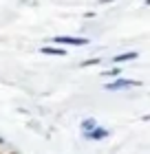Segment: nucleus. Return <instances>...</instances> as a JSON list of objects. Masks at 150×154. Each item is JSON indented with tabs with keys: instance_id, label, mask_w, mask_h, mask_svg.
I'll return each instance as SVG.
<instances>
[{
	"instance_id": "0eeeda50",
	"label": "nucleus",
	"mask_w": 150,
	"mask_h": 154,
	"mask_svg": "<svg viewBox=\"0 0 150 154\" xmlns=\"http://www.w3.org/2000/svg\"><path fill=\"white\" fill-rule=\"evenodd\" d=\"M121 75V68L119 66H113V68H106V71L102 73V77H119Z\"/></svg>"
},
{
	"instance_id": "7ed1b4c3",
	"label": "nucleus",
	"mask_w": 150,
	"mask_h": 154,
	"mask_svg": "<svg viewBox=\"0 0 150 154\" xmlns=\"http://www.w3.org/2000/svg\"><path fill=\"white\" fill-rule=\"evenodd\" d=\"M82 137L86 139V141H104V139L110 137V130L104 128V125H97V128L91 130V132H82Z\"/></svg>"
},
{
	"instance_id": "6e6552de",
	"label": "nucleus",
	"mask_w": 150,
	"mask_h": 154,
	"mask_svg": "<svg viewBox=\"0 0 150 154\" xmlns=\"http://www.w3.org/2000/svg\"><path fill=\"white\" fill-rule=\"evenodd\" d=\"M95 64H99V57H93V60H84L80 66H82V68H88V66H95Z\"/></svg>"
},
{
	"instance_id": "1a4fd4ad",
	"label": "nucleus",
	"mask_w": 150,
	"mask_h": 154,
	"mask_svg": "<svg viewBox=\"0 0 150 154\" xmlns=\"http://www.w3.org/2000/svg\"><path fill=\"white\" fill-rule=\"evenodd\" d=\"M99 2H102V5H106V2H115V0H99Z\"/></svg>"
},
{
	"instance_id": "9d476101",
	"label": "nucleus",
	"mask_w": 150,
	"mask_h": 154,
	"mask_svg": "<svg viewBox=\"0 0 150 154\" xmlns=\"http://www.w3.org/2000/svg\"><path fill=\"white\" fill-rule=\"evenodd\" d=\"M146 5H150V0H146Z\"/></svg>"
},
{
	"instance_id": "20e7f679",
	"label": "nucleus",
	"mask_w": 150,
	"mask_h": 154,
	"mask_svg": "<svg viewBox=\"0 0 150 154\" xmlns=\"http://www.w3.org/2000/svg\"><path fill=\"white\" fill-rule=\"evenodd\" d=\"M139 57V53L137 51H126V53H119V55H115L110 62L113 64H121V62H132V60H137Z\"/></svg>"
},
{
	"instance_id": "f257e3e1",
	"label": "nucleus",
	"mask_w": 150,
	"mask_h": 154,
	"mask_svg": "<svg viewBox=\"0 0 150 154\" xmlns=\"http://www.w3.org/2000/svg\"><path fill=\"white\" fill-rule=\"evenodd\" d=\"M141 82L137 79H126V77H117L115 82H106L104 88L110 90V93H115V90H128V88H139Z\"/></svg>"
},
{
	"instance_id": "9b49d317",
	"label": "nucleus",
	"mask_w": 150,
	"mask_h": 154,
	"mask_svg": "<svg viewBox=\"0 0 150 154\" xmlns=\"http://www.w3.org/2000/svg\"><path fill=\"white\" fill-rule=\"evenodd\" d=\"M9 154H18V152H9Z\"/></svg>"
},
{
	"instance_id": "423d86ee",
	"label": "nucleus",
	"mask_w": 150,
	"mask_h": 154,
	"mask_svg": "<svg viewBox=\"0 0 150 154\" xmlns=\"http://www.w3.org/2000/svg\"><path fill=\"white\" fill-rule=\"evenodd\" d=\"M97 119L95 117H86V119H82V123H80V130L82 132H91V130H95L97 128Z\"/></svg>"
},
{
	"instance_id": "f03ea898",
	"label": "nucleus",
	"mask_w": 150,
	"mask_h": 154,
	"mask_svg": "<svg viewBox=\"0 0 150 154\" xmlns=\"http://www.w3.org/2000/svg\"><path fill=\"white\" fill-rule=\"evenodd\" d=\"M51 42L55 44H75V46H86L88 44V38H77V35H55L51 38Z\"/></svg>"
},
{
	"instance_id": "39448f33",
	"label": "nucleus",
	"mask_w": 150,
	"mask_h": 154,
	"mask_svg": "<svg viewBox=\"0 0 150 154\" xmlns=\"http://www.w3.org/2000/svg\"><path fill=\"white\" fill-rule=\"evenodd\" d=\"M40 53L42 55H66V48H62V46H40Z\"/></svg>"
}]
</instances>
